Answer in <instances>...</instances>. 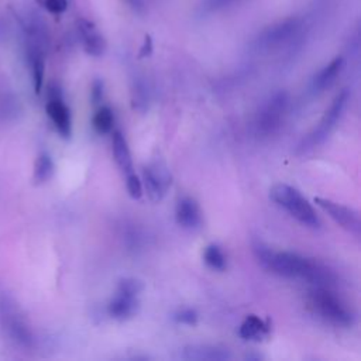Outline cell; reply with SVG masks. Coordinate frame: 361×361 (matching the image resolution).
I'll use <instances>...</instances> for the list:
<instances>
[{
    "instance_id": "cell-3",
    "label": "cell",
    "mask_w": 361,
    "mask_h": 361,
    "mask_svg": "<svg viewBox=\"0 0 361 361\" xmlns=\"http://www.w3.org/2000/svg\"><path fill=\"white\" fill-rule=\"evenodd\" d=\"M269 197L300 224L312 228H317L320 226V220L313 206L293 186L286 183H276L271 188Z\"/></svg>"
},
{
    "instance_id": "cell-15",
    "label": "cell",
    "mask_w": 361,
    "mask_h": 361,
    "mask_svg": "<svg viewBox=\"0 0 361 361\" xmlns=\"http://www.w3.org/2000/svg\"><path fill=\"white\" fill-rule=\"evenodd\" d=\"M111 147H113V157H114V161L118 165V168L124 173H131L133 172L131 152H130L127 140H126L124 134L120 130L113 131Z\"/></svg>"
},
{
    "instance_id": "cell-11",
    "label": "cell",
    "mask_w": 361,
    "mask_h": 361,
    "mask_svg": "<svg viewBox=\"0 0 361 361\" xmlns=\"http://www.w3.org/2000/svg\"><path fill=\"white\" fill-rule=\"evenodd\" d=\"M76 28L86 54L92 56H100L106 49V42L96 25L86 18H79L76 21Z\"/></svg>"
},
{
    "instance_id": "cell-23",
    "label": "cell",
    "mask_w": 361,
    "mask_h": 361,
    "mask_svg": "<svg viewBox=\"0 0 361 361\" xmlns=\"http://www.w3.org/2000/svg\"><path fill=\"white\" fill-rule=\"evenodd\" d=\"M175 320L180 324L195 326L197 323V313H196V310H193L190 307H185L175 313Z\"/></svg>"
},
{
    "instance_id": "cell-24",
    "label": "cell",
    "mask_w": 361,
    "mask_h": 361,
    "mask_svg": "<svg viewBox=\"0 0 361 361\" xmlns=\"http://www.w3.org/2000/svg\"><path fill=\"white\" fill-rule=\"evenodd\" d=\"M42 3L52 14H61L68 8V0H42Z\"/></svg>"
},
{
    "instance_id": "cell-19",
    "label": "cell",
    "mask_w": 361,
    "mask_h": 361,
    "mask_svg": "<svg viewBox=\"0 0 361 361\" xmlns=\"http://www.w3.org/2000/svg\"><path fill=\"white\" fill-rule=\"evenodd\" d=\"M203 261L209 268H212L214 271H224L227 267L226 255L221 251V248L216 244H210L204 248Z\"/></svg>"
},
{
    "instance_id": "cell-8",
    "label": "cell",
    "mask_w": 361,
    "mask_h": 361,
    "mask_svg": "<svg viewBox=\"0 0 361 361\" xmlns=\"http://www.w3.org/2000/svg\"><path fill=\"white\" fill-rule=\"evenodd\" d=\"M172 183L171 172L162 159H152L142 169V189L152 202H161Z\"/></svg>"
},
{
    "instance_id": "cell-12",
    "label": "cell",
    "mask_w": 361,
    "mask_h": 361,
    "mask_svg": "<svg viewBox=\"0 0 361 361\" xmlns=\"http://www.w3.org/2000/svg\"><path fill=\"white\" fill-rule=\"evenodd\" d=\"M180 358L192 361H224L231 358V353L220 345L190 344L182 348Z\"/></svg>"
},
{
    "instance_id": "cell-9",
    "label": "cell",
    "mask_w": 361,
    "mask_h": 361,
    "mask_svg": "<svg viewBox=\"0 0 361 361\" xmlns=\"http://www.w3.org/2000/svg\"><path fill=\"white\" fill-rule=\"evenodd\" d=\"M47 114L49 120L52 121L55 130L62 138H69L72 134V117L69 107L66 106L63 100L62 90L59 85L52 83L48 86V93H47Z\"/></svg>"
},
{
    "instance_id": "cell-26",
    "label": "cell",
    "mask_w": 361,
    "mask_h": 361,
    "mask_svg": "<svg viewBox=\"0 0 361 361\" xmlns=\"http://www.w3.org/2000/svg\"><path fill=\"white\" fill-rule=\"evenodd\" d=\"M235 1H238V0H209V6L213 10H219V8L228 7V6L234 4Z\"/></svg>"
},
{
    "instance_id": "cell-22",
    "label": "cell",
    "mask_w": 361,
    "mask_h": 361,
    "mask_svg": "<svg viewBox=\"0 0 361 361\" xmlns=\"http://www.w3.org/2000/svg\"><path fill=\"white\" fill-rule=\"evenodd\" d=\"M126 186H127V192L133 199H140L142 196V182L140 180V178L131 172L127 173V180H126Z\"/></svg>"
},
{
    "instance_id": "cell-4",
    "label": "cell",
    "mask_w": 361,
    "mask_h": 361,
    "mask_svg": "<svg viewBox=\"0 0 361 361\" xmlns=\"http://www.w3.org/2000/svg\"><path fill=\"white\" fill-rule=\"evenodd\" d=\"M307 300L320 317L336 326H351L354 320L353 312L348 306L330 290V286H313L309 290Z\"/></svg>"
},
{
    "instance_id": "cell-27",
    "label": "cell",
    "mask_w": 361,
    "mask_h": 361,
    "mask_svg": "<svg viewBox=\"0 0 361 361\" xmlns=\"http://www.w3.org/2000/svg\"><path fill=\"white\" fill-rule=\"evenodd\" d=\"M151 51H152V41H151V38H149L148 35H145L144 44H142L141 51H140V56H141V58H142V56H148V55L151 54Z\"/></svg>"
},
{
    "instance_id": "cell-20",
    "label": "cell",
    "mask_w": 361,
    "mask_h": 361,
    "mask_svg": "<svg viewBox=\"0 0 361 361\" xmlns=\"http://www.w3.org/2000/svg\"><path fill=\"white\" fill-rule=\"evenodd\" d=\"M114 124V116L110 107L102 106L93 116V128L99 134H107L111 131Z\"/></svg>"
},
{
    "instance_id": "cell-28",
    "label": "cell",
    "mask_w": 361,
    "mask_h": 361,
    "mask_svg": "<svg viewBox=\"0 0 361 361\" xmlns=\"http://www.w3.org/2000/svg\"><path fill=\"white\" fill-rule=\"evenodd\" d=\"M134 11L142 13L144 11V1L142 0H124Z\"/></svg>"
},
{
    "instance_id": "cell-1",
    "label": "cell",
    "mask_w": 361,
    "mask_h": 361,
    "mask_svg": "<svg viewBox=\"0 0 361 361\" xmlns=\"http://www.w3.org/2000/svg\"><path fill=\"white\" fill-rule=\"evenodd\" d=\"M252 251L262 268L279 276L302 279L313 286H331L336 281L327 267L296 252L276 251L261 241L252 244Z\"/></svg>"
},
{
    "instance_id": "cell-10",
    "label": "cell",
    "mask_w": 361,
    "mask_h": 361,
    "mask_svg": "<svg viewBox=\"0 0 361 361\" xmlns=\"http://www.w3.org/2000/svg\"><path fill=\"white\" fill-rule=\"evenodd\" d=\"M316 206H319L330 219H333L340 227L344 230L353 233L354 235H360L361 230V220L358 213L344 204L336 203L330 199H323V197H314Z\"/></svg>"
},
{
    "instance_id": "cell-13",
    "label": "cell",
    "mask_w": 361,
    "mask_h": 361,
    "mask_svg": "<svg viewBox=\"0 0 361 361\" xmlns=\"http://www.w3.org/2000/svg\"><path fill=\"white\" fill-rule=\"evenodd\" d=\"M175 217L176 223L186 230H195L202 224V210L197 202L189 196L178 200L175 207Z\"/></svg>"
},
{
    "instance_id": "cell-2",
    "label": "cell",
    "mask_w": 361,
    "mask_h": 361,
    "mask_svg": "<svg viewBox=\"0 0 361 361\" xmlns=\"http://www.w3.org/2000/svg\"><path fill=\"white\" fill-rule=\"evenodd\" d=\"M0 331L4 338L20 348H32L35 336L25 313L8 292H0Z\"/></svg>"
},
{
    "instance_id": "cell-6",
    "label": "cell",
    "mask_w": 361,
    "mask_h": 361,
    "mask_svg": "<svg viewBox=\"0 0 361 361\" xmlns=\"http://www.w3.org/2000/svg\"><path fill=\"white\" fill-rule=\"evenodd\" d=\"M348 90L343 89L331 102V104L329 106V109L324 111L323 117L320 118L319 124L314 127V130L306 137L303 138V141L299 145V151L300 152H306L314 147H317L319 144H322L330 134L331 131L336 128L340 117L343 116V111L347 106L348 102Z\"/></svg>"
},
{
    "instance_id": "cell-16",
    "label": "cell",
    "mask_w": 361,
    "mask_h": 361,
    "mask_svg": "<svg viewBox=\"0 0 361 361\" xmlns=\"http://www.w3.org/2000/svg\"><path fill=\"white\" fill-rule=\"evenodd\" d=\"M238 334L244 340L259 341L269 334V323L255 314H250L240 324Z\"/></svg>"
},
{
    "instance_id": "cell-14",
    "label": "cell",
    "mask_w": 361,
    "mask_h": 361,
    "mask_svg": "<svg viewBox=\"0 0 361 361\" xmlns=\"http://www.w3.org/2000/svg\"><path fill=\"white\" fill-rule=\"evenodd\" d=\"M138 306V296H131L116 290L114 296L107 305V312L116 320H127L137 313Z\"/></svg>"
},
{
    "instance_id": "cell-18",
    "label": "cell",
    "mask_w": 361,
    "mask_h": 361,
    "mask_svg": "<svg viewBox=\"0 0 361 361\" xmlns=\"http://www.w3.org/2000/svg\"><path fill=\"white\" fill-rule=\"evenodd\" d=\"M54 161L48 152H39L34 162L32 179L35 183H45L54 175Z\"/></svg>"
},
{
    "instance_id": "cell-7",
    "label": "cell",
    "mask_w": 361,
    "mask_h": 361,
    "mask_svg": "<svg viewBox=\"0 0 361 361\" xmlns=\"http://www.w3.org/2000/svg\"><path fill=\"white\" fill-rule=\"evenodd\" d=\"M303 20L299 17H289L267 27L257 38L259 49L274 51L290 44L302 31Z\"/></svg>"
},
{
    "instance_id": "cell-17",
    "label": "cell",
    "mask_w": 361,
    "mask_h": 361,
    "mask_svg": "<svg viewBox=\"0 0 361 361\" xmlns=\"http://www.w3.org/2000/svg\"><path fill=\"white\" fill-rule=\"evenodd\" d=\"M343 66H344V59L341 56H336L334 59H331L313 78V89L317 92H322V90L330 87L334 83V80L337 79V76L340 75Z\"/></svg>"
},
{
    "instance_id": "cell-5",
    "label": "cell",
    "mask_w": 361,
    "mask_h": 361,
    "mask_svg": "<svg viewBox=\"0 0 361 361\" xmlns=\"http://www.w3.org/2000/svg\"><path fill=\"white\" fill-rule=\"evenodd\" d=\"M289 104V97L285 92H276L269 96L259 107L258 113L255 114L254 127L255 133L259 137H269L275 134L286 116Z\"/></svg>"
},
{
    "instance_id": "cell-25",
    "label": "cell",
    "mask_w": 361,
    "mask_h": 361,
    "mask_svg": "<svg viewBox=\"0 0 361 361\" xmlns=\"http://www.w3.org/2000/svg\"><path fill=\"white\" fill-rule=\"evenodd\" d=\"M103 90H104V85L100 79H96L93 83H92V100L93 103H100V100L103 99Z\"/></svg>"
},
{
    "instance_id": "cell-21",
    "label": "cell",
    "mask_w": 361,
    "mask_h": 361,
    "mask_svg": "<svg viewBox=\"0 0 361 361\" xmlns=\"http://www.w3.org/2000/svg\"><path fill=\"white\" fill-rule=\"evenodd\" d=\"M142 289H144V285L140 279L133 276H126L118 281L116 290L126 295H131V296H140Z\"/></svg>"
}]
</instances>
